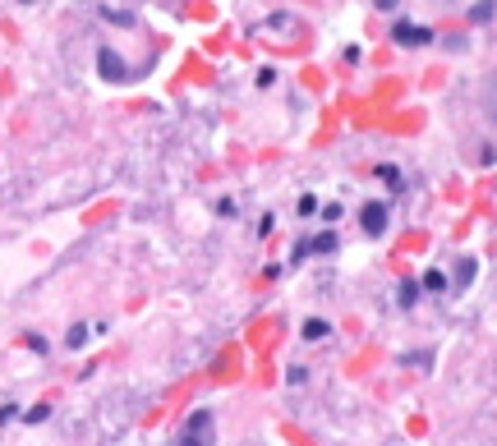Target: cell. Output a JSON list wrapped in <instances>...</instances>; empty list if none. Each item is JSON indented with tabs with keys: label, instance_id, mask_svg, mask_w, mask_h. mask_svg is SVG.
Masks as SVG:
<instances>
[{
	"label": "cell",
	"instance_id": "obj_8",
	"mask_svg": "<svg viewBox=\"0 0 497 446\" xmlns=\"http://www.w3.org/2000/svg\"><path fill=\"white\" fill-rule=\"evenodd\" d=\"M396 299H401V308H410L415 299H419V285H415V281H401V290H396Z\"/></svg>",
	"mask_w": 497,
	"mask_h": 446
},
{
	"label": "cell",
	"instance_id": "obj_11",
	"mask_svg": "<svg viewBox=\"0 0 497 446\" xmlns=\"http://www.w3.org/2000/svg\"><path fill=\"white\" fill-rule=\"evenodd\" d=\"M83 340H88V327H69V336H65V345H69V350H78Z\"/></svg>",
	"mask_w": 497,
	"mask_h": 446
},
{
	"label": "cell",
	"instance_id": "obj_4",
	"mask_svg": "<svg viewBox=\"0 0 497 446\" xmlns=\"http://www.w3.org/2000/svg\"><path fill=\"white\" fill-rule=\"evenodd\" d=\"M359 221H364V231H369V235H382V231H387V202H364Z\"/></svg>",
	"mask_w": 497,
	"mask_h": 446
},
{
	"label": "cell",
	"instance_id": "obj_12",
	"mask_svg": "<svg viewBox=\"0 0 497 446\" xmlns=\"http://www.w3.org/2000/svg\"><path fill=\"white\" fill-rule=\"evenodd\" d=\"M470 281H474V262H461V272H456V285H470Z\"/></svg>",
	"mask_w": 497,
	"mask_h": 446
},
{
	"label": "cell",
	"instance_id": "obj_5",
	"mask_svg": "<svg viewBox=\"0 0 497 446\" xmlns=\"http://www.w3.org/2000/svg\"><path fill=\"white\" fill-rule=\"evenodd\" d=\"M479 106H483V115L497 124V69L483 78V88H479Z\"/></svg>",
	"mask_w": 497,
	"mask_h": 446
},
{
	"label": "cell",
	"instance_id": "obj_15",
	"mask_svg": "<svg viewBox=\"0 0 497 446\" xmlns=\"http://www.w3.org/2000/svg\"><path fill=\"white\" fill-rule=\"evenodd\" d=\"M373 5H378V10H396V0H373Z\"/></svg>",
	"mask_w": 497,
	"mask_h": 446
},
{
	"label": "cell",
	"instance_id": "obj_3",
	"mask_svg": "<svg viewBox=\"0 0 497 446\" xmlns=\"http://www.w3.org/2000/svg\"><path fill=\"white\" fill-rule=\"evenodd\" d=\"M391 42H401V47H424V42H433V32L419 28V23H396V28H391Z\"/></svg>",
	"mask_w": 497,
	"mask_h": 446
},
{
	"label": "cell",
	"instance_id": "obj_14",
	"mask_svg": "<svg viewBox=\"0 0 497 446\" xmlns=\"http://www.w3.org/2000/svg\"><path fill=\"white\" fill-rule=\"evenodd\" d=\"M323 221H327V226H332V221H341V202H327V207H323Z\"/></svg>",
	"mask_w": 497,
	"mask_h": 446
},
{
	"label": "cell",
	"instance_id": "obj_13",
	"mask_svg": "<svg viewBox=\"0 0 497 446\" xmlns=\"http://www.w3.org/2000/svg\"><path fill=\"white\" fill-rule=\"evenodd\" d=\"M47 414H51L47 405H32V410H23V419H28V423H42V419H47Z\"/></svg>",
	"mask_w": 497,
	"mask_h": 446
},
{
	"label": "cell",
	"instance_id": "obj_1",
	"mask_svg": "<svg viewBox=\"0 0 497 446\" xmlns=\"http://www.w3.org/2000/svg\"><path fill=\"white\" fill-rule=\"evenodd\" d=\"M180 446H217V414L212 410H194L180 423Z\"/></svg>",
	"mask_w": 497,
	"mask_h": 446
},
{
	"label": "cell",
	"instance_id": "obj_10",
	"mask_svg": "<svg viewBox=\"0 0 497 446\" xmlns=\"http://www.w3.org/2000/svg\"><path fill=\"white\" fill-rule=\"evenodd\" d=\"M470 19H474V23H488V19H493V0H479V5L470 10Z\"/></svg>",
	"mask_w": 497,
	"mask_h": 446
},
{
	"label": "cell",
	"instance_id": "obj_6",
	"mask_svg": "<svg viewBox=\"0 0 497 446\" xmlns=\"http://www.w3.org/2000/svg\"><path fill=\"white\" fill-rule=\"evenodd\" d=\"M323 336H332V327H327L323 318H309V322H304V340H323Z\"/></svg>",
	"mask_w": 497,
	"mask_h": 446
},
{
	"label": "cell",
	"instance_id": "obj_2",
	"mask_svg": "<svg viewBox=\"0 0 497 446\" xmlns=\"http://www.w3.org/2000/svg\"><path fill=\"white\" fill-rule=\"evenodd\" d=\"M97 69H102V78H115V83H124V78H129V64H124L111 47L97 51Z\"/></svg>",
	"mask_w": 497,
	"mask_h": 446
},
{
	"label": "cell",
	"instance_id": "obj_9",
	"mask_svg": "<svg viewBox=\"0 0 497 446\" xmlns=\"http://www.w3.org/2000/svg\"><path fill=\"white\" fill-rule=\"evenodd\" d=\"M309 248H313V253H332V248H336V235H332V231H323L318 239H309Z\"/></svg>",
	"mask_w": 497,
	"mask_h": 446
},
{
	"label": "cell",
	"instance_id": "obj_7",
	"mask_svg": "<svg viewBox=\"0 0 497 446\" xmlns=\"http://www.w3.org/2000/svg\"><path fill=\"white\" fill-rule=\"evenodd\" d=\"M424 290H433V294H442V290H447V277H442V272H437V267H433V272H424Z\"/></svg>",
	"mask_w": 497,
	"mask_h": 446
}]
</instances>
